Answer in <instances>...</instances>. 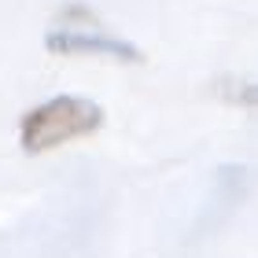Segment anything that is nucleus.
Instances as JSON below:
<instances>
[{
    "label": "nucleus",
    "instance_id": "obj_2",
    "mask_svg": "<svg viewBox=\"0 0 258 258\" xmlns=\"http://www.w3.org/2000/svg\"><path fill=\"white\" fill-rule=\"evenodd\" d=\"M44 48L55 55H96V59H114V63H144V52L133 41L114 37V33H92V30H48Z\"/></svg>",
    "mask_w": 258,
    "mask_h": 258
},
{
    "label": "nucleus",
    "instance_id": "obj_1",
    "mask_svg": "<svg viewBox=\"0 0 258 258\" xmlns=\"http://www.w3.org/2000/svg\"><path fill=\"white\" fill-rule=\"evenodd\" d=\"M103 125V107L85 96H52L22 114L19 122V144L26 155H41L55 144L89 137Z\"/></svg>",
    "mask_w": 258,
    "mask_h": 258
},
{
    "label": "nucleus",
    "instance_id": "obj_3",
    "mask_svg": "<svg viewBox=\"0 0 258 258\" xmlns=\"http://www.w3.org/2000/svg\"><path fill=\"white\" fill-rule=\"evenodd\" d=\"M240 100L251 103V107H258V85H243V89H240Z\"/></svg>",
    "mask_w": 258,
    "mask_h": 258
}]
</instances>
